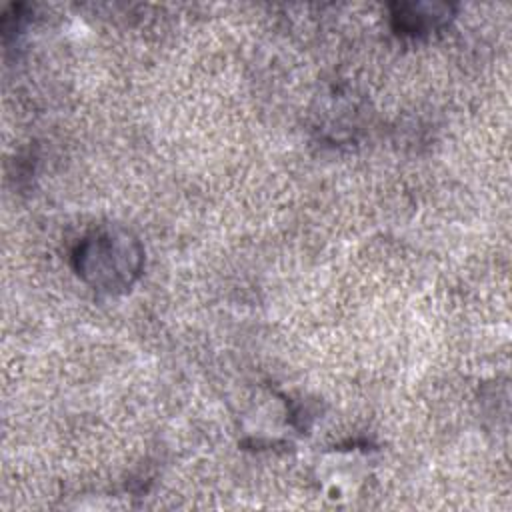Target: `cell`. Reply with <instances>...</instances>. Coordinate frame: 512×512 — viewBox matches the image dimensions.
I'll return each instance as SVG.
<instances>
[{
    "instance_id": "cell-1",
    "label": "cell",
    "mask_w": 512,
    "mask_h": 512,
    "mask_svg": "<svg viewBox=\"0 0 512 512\" xmlns=\"http://www.w3.org/2000/svg\"><path fill=\"white\" fill-rule=\"evenodd\" d=\"M142 262V244L124 228L96 230L74 252L78 276L94 290L108 294L128 290L140 276Z\"/></svg>"
},
{
    "instance_id": "cell-2",
    "label": "cell",
    "mask_w": 512,
    "mask_h": 512,
    "mask_svg": "<svg viewBox=\"0 0 512 512\" xmlns=\"http://www.w3.org/2000/svg\"><path fill=\"white\" fill-rule=\"evenodd\" d=\"M454 14L452 4L444 2H408L392 6V20L398 32L410 36L430 34L442 28Z\"/></svg>"
}]
</instances>
